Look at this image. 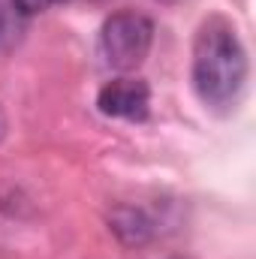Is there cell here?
I'll use <instances>...</instances> for the list:
<instances>
[{
    "instance_id": "6da1fadb",
    "label": "cell",
    "mask_w": 256,
    "mask_h": 259,
    "mask_svg": "<svg viewBox=\"0 0 256 259\" xmlns=\"http://www.w3.org/2000/svg\"><path fill=\"white\" fill-rule=\"evenodd\" d=\"M193 91L211 112H229L247 84V52L223 15L199 24L193 39Z\"/></svg>"
},
{
    "instance_id": "7a4b0ae2",
    "label": "cell",
    "mask_w": 256,
    "mask_h": 259,
    "mask_svg": "<svg viewBox=\"0 0 256 259\" xmlns=\"http://www.w3.org/2000/svg\"><path fill=\"white\" fill-rule=\"evenodd\" d=\"M154 42V21L145 12H112L103 27H100V58L103 64L118 69V72H133L145 64L148 52Z\"/></svg>"
},
{
    "instance_id": "3957f363",
    "label": "cell",
    "mask_w": 256,
    "mask_h": 259,
    "mask_svg": "<svg viewBox=\"0 0 256 259\" xmlns=\"http://www.w3.org/2000/svg\"><path fill=\"white\" fill-rule=\"evenodd\" d=\"M97 109L106 118L142 124L151 115V88L145 78H112L100 88Z\"/></svg>"
},
{
    "instance_id": "277c9868",
    "label": "cell",
    "mask_w": 256,
    "mask_h": 259,
    "mask_svg": "<svg viewBox=\"0 0 256 259\" xmlns=\"http://www.w3.org/2000/svg\"><path fill=\"white\" fill-rule=\"evenodd\" d=\"M109 229L127 247H142L157 238V220L139 205H115L109 211Z\"/></svg>"
},
{
    "instance_id": "5b68a950",
    "label": "cell",
    "mask_w": 256,
    "mask_h": 259,
    "mask_svg": "<svg viewBox=\"0 0 256 259\" xmlns=\"http://www.w3.org/2000/svg\"><path fill=\"white\" fill-rule=\"evenodd\" d=\"M27 30V18L18 12L12 0H0V55H9Z\"/></svg>"
},
{
    "instance_id": "8992f818",
    "label": "cell",
    "mask_w": 256,
    "mask_h": 259,
    "mask_svg": "<svg viewBox=\"0 0 256 259\" xmlns=\"http://www.w3.org/2000/svg\"><path fill=\"white\" fill-rule=\"evenodd\" d=\"M15 6H18V12L24 15V18H30V15H36V12H46L49 6H55V3H64V0H12Z\"/></svg>"
},
{
    "instance_id": "52a82bcc",
    "label": "cell",
    "mask_w": 256,
    "mask_h": 259,
    "mask_svg": "<svg viewBox=\"0 0 256 259\" xmlns=\"http://www.w3.org/2000/svg\"><path fill=\"white\" fill-rule=\"evenodd\" d=\"M3 136H6V115H3V109H0V142H3Z\"/></svg>"
}]
</instances>
